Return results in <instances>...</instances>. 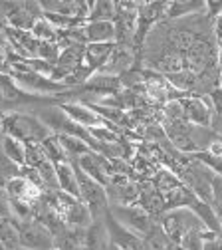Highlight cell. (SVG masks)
Wrapping results in <instances>:
<instances>
[{
  "label": "cell",
  "mask_w": 222,
  "mask_h": 250,
  "mask_svg": "<svg viewBox=\"0 0 222 250\" xmlns=\"http://www.w3.org/2000/svg\"><path fill=\"white\" fill-rule=\"evenodd\" d=\"M0 127H2L4 135H10V137L22 141L24 145L42 143L44 139L54 135L40 117L30 115V113H10L2 119Z\"/></svg>",
  "instance_id": "6da1fadb"
},
{
  "label": "cell",
  "mask_w": 222,
  "mask_h": 250,
  "mask_svg": "<svg viewBox=\"0 0 222 250\" xmlns=\"http://www.w3.org/2000/svg\"><path fill=\"white\" fill-rule=\"evenodd\" d=\"M161 229L169 236L173 244H181V240L190 232V230H206V227L201 223V218L190 210V208H177V210H167L161 216Z\"/></svg>",
  "instance_id": "7a4b0ae2"
},
{
  "label": "cell",
  "mask_w": 222,
  "mask_h": 250,
  "mask_svg": "<svg viewBox=\"0 0 222 250\" xmlns=\"http://www.w3.org/2000/svg\"><path fill=\"white\" fill-rule=\"evenodd\" d=\"M76 173H78V183H80V201L89 208L93 221H101L109 210V199H107L105 187L100 185L98 181H93L91 177H87L78 167H76Z\"/></svg>",
  "instance_id": "3957f363"
},
{
  "label": "cell",
  "mask_w": 222,
  "mask_h": 250,
  "mask_svg": "<svg viewBox=\"0 0 222 250\" xmlns=\"http://www.w3.org/2000/svg\"><path fill=\"white\" fill-rule=\"evenodd\" d=\"M109 214L139 238H145L157 225L153 216L139 205H109Z\"/></svg>",
  "instance_id": "277c9868"
},
{
  "label": "cell",
  "mask_w": 222,
  "mask_h": 250,
  "mask_svg": "<svg viewBox=\"0 0 222 250\" xmlns=\"http://www.w3.org/2000/svg\"><path fill=\"white\" fill-rule=\"evenodd\" d=\"M18 234H20V248L24 250H54L56 248L52 230L40 221H36V218L18 221Z\"/></svg>",
  "instance_id": "5b68a950"
},
{
  "label": "cell",
  "mask_w": 222,
  "mask_h": 250,
  "mask_svg": "<svg viewBox=\"0 0 222 250\" xmlns=\"http://www.w3.org/2000/svg\"><path fill=\"white\" fill-rule=\"evenodd\" d=\"M60 107L74 123H78L83 129H95V127H103V125H107L103 121V117L91 105H85V104H80V102H63Z\"/></svg>",
  "instance_id": "8992f818"
},
{
  "label": "cell",
  "mask_w": 222,
  "mask_h": 250,
  "mask_svg": "<svg viewBox=\"0 0 222 250\" xmlns=\"http://www.w3.org/2000/svg\"><path fill=\"white\" fill-rule=\"evenodd\" d=\"M181 105H182V119L186 123H193V125H199V127H210L212 123V107L208 105L206 98H184L181 100Z\"/></svg>",
  "instance_id": "52a82bcc"
},
{
  "label": "cell",
  "mask_w": 222,
  "mask_h": 250,
  "mask_svg": "<svg viewBox=\"0 0 222 250\" xmlns=\"http://www.w3.org/2000/svg\"><path fill=\"white\" fill-rule=\"evenodd\" d=\"M135 62V52H133V46L131 44H113V50H111V56L107 60L105 68L100 72V74H107V76H123L127 72H131V66Z\"/></svg>",
  "instance_id": "ba28073f"
},
{
  "label": "cell",
  "mask_w": 222,
  "mask_h": 250,
  "mask_svg": "<svg viewBox=\"0 0 222 250\" xmlns=\"http://www.w3.org/2000/svg\"><path fill=\"white\" fill-rule=\"evenodd\" d=\"M4 191H6V195H8L10 199L20 201V203H28V205L38 203V201L42 199V193H44L42 189H38L36 185H32V183H30L26 177H22V175L12 177V179L6 183Z\"/></svg>",
  "instance_id": "9c48e42d"
},
{
  "label": "cell",
  "mask_w": 222,
  "mask_h": 250,
  "mask_svg": "<svg viewBox=\"0 0 222 250\" xmlns=\"http://www.w3.org/2000/svg\"><path fill=\"white\" fill-rule=\"evenodd\" d=\"M81 32H83L85 46L115 42V24L113 22H85L81 26Z\"/></svg>",
  "instance_id": "30bf717a"
},
{
  "label": "cell",
  "mask_w": 222,
  "mask_h": 250,
  "mask_svg": "<svg viewBox=\"0 0 222 250\" xmlns=\"http://www.w3.org/2000/svg\"><path fill=\"white\" fill-rule=\"evenodd\" d=\"M103 218L101 221H93L85 229L83 240H81V250H107L111 246L109 232H107V227L103 223Z\"/></svg>",
  "instance_id": "8fae6325"
},
{
  "label": "cell",
  "mask_w": 222,
  "mask_h": 250,
  "mask_svg": "<svg viewBox=\"0 0 222 250\" xmlns=\"http://www.w3.org/2000/svg\"><path fill=\"white\" fill-rule=\"evenodd\" d=\"M115 44V42H113ZM113 44H87L85 46V54H83V66L93 74H100L107 60L111 56V50H113Z\"/></svg>",
  "instance_id": "7c38bea8"
},
{
  "label": "cell",
  "mask_w": 222,
  "mask_h": 250,
  "mask_svg": "<svg viewBox=\"0 0 222 250\" xmlns=\"http://www.w3.org/2000/svg\"><path fill=\"white\" fill-rule=\"evenodd\" d=\"M56 175H58V189L74 199H80V183H78V173L76 167L70 163H60L56 165Z\"/></svg>",
  "instance_id": "4fadbf2b"
},
{
  "label": "cell",
  "mask_w": 222,
  "mask_h": 250,
  "mask_svg": "<svg viewBox=\"0 0 222 250\" xmlns=\"http://www.w3.org/2000/svg\"><path fill=\"white\" fill-rule=\"evenodd\" d=\"M165 199V210H177V208H193L201 199L184 185H179L177 189L163 195Z\"/></svg>",
  "instance_id": "5bb4252c"
},
{
  "label": "cell",
  "mask_w": 222,
  "mask_h": 250,
  "mask_svg": "<svg viewBox=\"0 0 222 250\" xmlns=\"http://www.w3.org/2000/svg\"><path fill=\"white\" fill-rule=\"evenodd\" d=\"M206 10L204 0H177V2L167 4V18L171 20H182L186 16H197Z\"/></svg>",
  "instance_id": "9a60e30c"
},
{
  "label": "cell",
  "mask_w": 222,
  "mask_h": 250,
  "mask_svg": "<svg viewBox=\"0 0 222 250\" xmlns=\"http://www.w3.org/2000/svg\"><path fill=\"white\" fill-rule=\"evenodd\" d=\"M139 189H141V193H139L137 205L143 210H147L151 216L153 214H159V212L165 214V199H163V193H159L151 183L145 185V187H139Z\"/></svg>",
  "instance_id": "2e32d148"
},
{
  "label": "cell",
  "mask_w": 222,
  "mask_h": 250,
  "mask_svg": "<svg viewBox=\"0 0 222 250\" xmlns=\"http://www.w3.org/2000/svg\"><path fill=\"white\" fill-rule=\"evenodd\" d=\"M0 147H2V155L10 161L14 163L16 167H24L26 165V145L10 135H2V139H0Z\"/></svg>",
  "instance_id": "e0dca14e"
},
{
  "label": "cell",
  "mask_w": 222,
  "mask_h": 250,
  "mask_svg": "<svg viewBox=\"0 0 222 250\" xmlns=\"http://www.w3.org/2000/svg\"><path fill=\"white\" fill-rule=\"evenodd\" d=\"M0 242L8 250H20L18 221L14 216H0Z\"/></svg>",
  "instance_id": "ac0fdd59"
},
{
  "label": "cell",
  "mask_w": 222,
  "mask_h": 250,
  "mask_svg": "<svg viewBox=\"0 0 222 250\" xmlns=\"http://www.w3.org/2000/svg\"><path fill=\"white\" fill-rule=\"evenodd\" d=\"M40 147H42V151H44V155H46V159H48L52 165L70 163V157L66 155V151H63V147H61V143H60V139H58L56 133L50 135L48 139H44V141L40 143Z\"/></svg>",
  "instance_id": "d6986e66"
},
{
  "label": "cell",
  "mask_w": 222,
  "mask_h": 250,
  "mask_svg": "<svg viewBox=\"0 0 222 250\" xmlns=\"http://www.w3.org/2000/svg\"><path fill=\"white\" fill-rule=\"evenodd\" d=\"M58 139H60L63 151H66V155H68L72 161H78V159L83 157V155H87V153L93 151L83 139L74 137V135H58Z\"/></svg>",
  "instance_id": "ffe728a7"
},
{
  "label": "cell",
  "mask_w": 222,
  "mask_h": 250,
  "mask_svg": "<svg viewBox=\"0 0 222 250\" xmlns=\"http://www.w3.org/2000/svg\"><path fill=\"white\" fill-rule=\"evenodd\" d=\"M115 14H117V4L115 2H109V0H98V2H91L87 22H113Z\"/></svg>",
  "instance_id": "44dd1931"
},
{
  "label": "cell",
  "mask_w": 222,
  "mask_h": 250,
  "mask_svg": "<svg viewBox=\"0 0 222 250\" xmlns=\"http://www.w3.org/2000/svg\"><path fill=\"white\" fill-rule=\"evenodd\" d=\"M141 250H173V242L163 232L161 225H155V229L143 238V248Z\"/></svg>",
  "instance_id": "7402d4cb"
},
{
  "label": "cell",
  "mask_w": 222,
  "mask_h": 250,
  "mask_svg": "<svg viewBox=\"0 0 222 250\" xmlns=\"http://www.w3.org/2000/svg\"><path fill=\"white\" fill-rule=\"evenodd\" d=\"M151 185L155 187L159 193H163V195H165V193L177 189V187L182 185V183H181V179L177 177V173H173L171 169H159V171L155 173Z\"/></svg>",
  "instance_id": "603a6c76"
},
{
  "label": "cell",
  "mask_w": 222,
  "mask_h": 250,
  "mask_svg": "<svg viewBox=\"0 0 222 250\" xmlns=\"http://www.w3.org/2000/svg\"><path fill=\"white\" fill-rule=\"evenodd\" d=\"M30 32H32V36H34L38 42H44V44H58V40H60V32L46 18L36 20V24L32 26Z\"/></svg>",
  "instance_id": "cb8c5ba5"
},
{
  "label": "cell",
  "mask_w": 222,
  "mask_h": 250,
  "mask_svg": "<svg viewBox=\"0 0 222 250\" xmlns=\"http://www.w3.org/2000/svg\"><path fill=\"white\" fill-rule=\"evenodd\" d=\"M46 155L40 147V143H32V145H26V165L24 167H30V169H38L42 163H46Z\"/></svg>",
  "instance_id": "d4e9b609"
},
{
  "label": "cell",
  "mask_w": 222,
  "mask_h": 250,
  "mask_svg": "<svg viewBox=\"0 0 222 250\" xmlns=\"http://www.w3.org/2000/svg\"><path fill=\"white\" fill-rule=\"evenodd\" d=\"M60 52H61V48L58 44H44V42H40V50H38V56L36 58L56 66V62L60 58Z\"/></svg>",
  "instance_id": "484cf974"
},
{
  "label": "cell",
  "mask_w": 222,
  "mask_h": 250,
  "mask_svg": "<svg viewBox=\"0 0 222 250\" xmlns=\"http://www.w3.org/2000/svg\"><path fill=\"white\" fill-rule=\"evenodd\" d=\"M206 102L208 105L212 107V113L214 115H222V87H214L206 93Z\"/></svg>",
  "instance_id": "4316f807"
},
{
  "label": "cell",
  "mask_w": 222,
  "mask_h": 250,
  "mask_svg": "<svg viewBox=\"0 0 222 250\" xmlns=\"http://www.w3.org/2000/svg\"><path fill=\"white\" fill-rule=\"evenodd\" d=\"M0 216H12L10 199H8V195H6L4 189H0Z\"/></svg>",
  "instance_id": "83f0119b"
},
{
  "label": "cell",
  "mask_w": 222,
  "mask_h": 250,
  "mask_svg": "<svg viewBox=\"0 0 222 250\" xmlns=\"http://www.w3.org/2000/svg\"><path fill=\"white\" fill-rule=\"evenodd\" d=\"M206 14L214 20V18H218L220 14H222V2H212V0H208L206 2Z\"/></svg>",
  "instance_id": "f1b7e54d"
},
{
  "label": "cell",
  "mask_w": 222,
  "mask_h": 250,
  "mask_svg": "<svg viewBox=\"0 0 222 250\" xmlns=\"http://www.w3.org/2000/svg\"><path fill=\"white\" fill-rule=\"evenodd\" d=\"M212 208H214V214H216V223H218V238L222 240V205H218V203H212Z\"/></svg>",
  "instance_id": "f546056e"
},
{
  "label": "cell",
  "mask_w": 222,
  "mask_h": 250,
  "mask_svg": "<svg viewBox=\"0 0 222 250\" xmlns=\"http://www.w3.org/2000/svg\"><path fill=\"white\" fill-rule=\"evenodd\" d=\"M210 127H212L214 133H222V115H212Z\"/></svg>",
  "instance_id": "4dcf8cb0"
},
{
  "label": "cell",
  "mask_w": 222,
  "mask_h": 250,
  "mask_svg": "<svg viewBox=\"0 0 222 250\" xmlns=\"http://www.w3.org/2000/svg\"><path fill=\"white\" fill-rule=\"evenodd\" d=\"M107 250H121V248H117V246H115V244H111V246H109V248H107Z\"/></svg>",
  "instance_id": "1f68e13d"
},
{
  "label": "cell",
  "mask_w": 222,
  "mask_h": 250,
  "mask_svg": "<svg viewBox=\"0 0 222 250\" xmlns=\"http://www.w3.org/2000/svg\"><path fill=\"white\" fill-rule=\"evenodd\" d=\"M0 250H8V248H6V246H4L2 242H0Z\"/></svg>",
  "instance_id": "d6a6232c"
},
{
  "label": "cell",
  "mask_w": 222,
  "mask_h": 250,
  "mask_svg": "<svg viewBox=\"0 0 222 250\" xmlns=\"http://www.w3.org/2000/svg\"><path fill=\"white\" fill-rule=\"evenodd\" d=\"M0 96H2V91H0Z\"/></svg>",
  "instance_id": "836d02e7"
},
{
  "label": "cell",
  "mask_w": 222,
  "mask_h": 250,
  "mask_svg": "<svg viewBox=\"0 0 222 250\" xmlns=\"http://www.w3.org/2000/svg\"><path fill=\"white\" fill-rule=\"evenodd\" d=\"M54 250H58V248H54Z\"/></svg>",
  "instance_id": "e575fe53"
}]
</instances>
